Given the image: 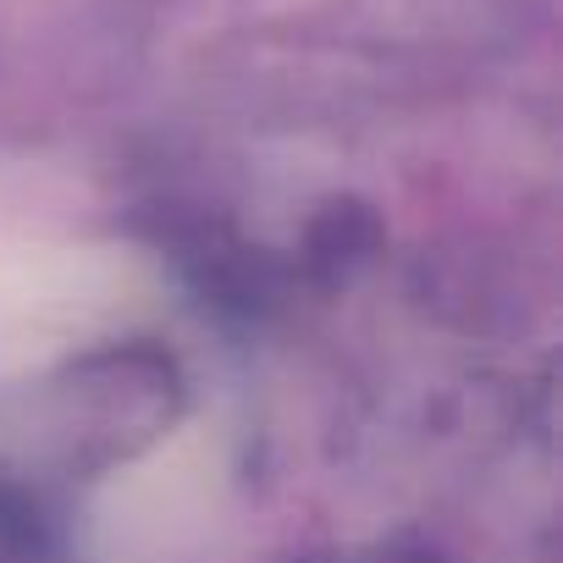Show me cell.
<instances>
[{
	"instance_id": "obj_1",
	"label": "cell",
	"mask_w": 563,
	"mask_h": 563,
	"mask_svg": "<svg viewBox=\"0 0 563 563\" xmlns=\"http://www.w3.org/2000/svg\"><path fill=\"white\" fill-rule=\"evenodd\" d=\"M122 294V271L84 249H0V371L67 349Z\"/></svg>"
}]
</instances>
